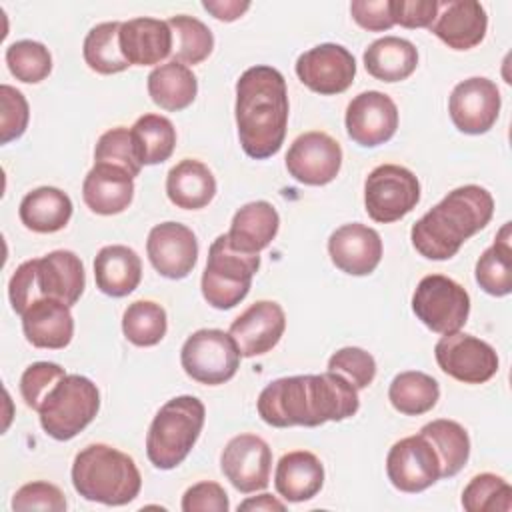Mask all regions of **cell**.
Here are the masks:
<instances>
[{
  "label": "cell",
  "instance_id": "484cf974",
  "mask_svg": "<svg viewBox=\"0 0 512 512\" xmlns=\"http://www.w3.org/2000/svg\"><path fill=\"white\" fill-rule=\"evenodd\" d=\"M324 484V466L308 450H292L276 464L274 486L286 502H306L314 498Z\"/></svg>",
  "mask_w": 512,
  "mask_h": 512
},
{
  "label": "cell",
  "instance_id": "4316f807",
  "mask_svg": "<svg viewBox=\"0 0 512 512\" xmlns=\"http://www.w3.org/2000/svg\"><path fill=\"white\" fill-rule=\"evenodd\" d=\"M142 278L140 256L124 246L110 244L100 248L94 258V280L102 294L122 298L134 292Z\"/></svg>",
  "mask_w": 512,
  "mask_h": 512
},
{
  "label": "cell",
  "instance_id": "277c9868",
  "mask_svg": "<svg viewBox=\"0 0 512 512\" xmlns=\"http://www.w3.org/2000/svg\"><path fill=\"white\" fill-rule=\"evenodd\" d=\"M84 286L82 260L72 250H54L16 268L8 284V298L14 312L22 316L40 298H54L72 306L80 300Z\"/></svg>",
  "mask_w": 512,
  "mask_h": 512
},
{
  "label": "cell",
  "instance_id": "7dc6e473",
  "mask_svg": "<svg viewBox=\"0 0 512 512\" xmlns=\"http://www.w3.org/2000/svg\"><path fill=\"white\" fill-rule=\"evenodd\" d=\"M228 494L218 482L202 480L190 486L182 496L184 512H228Z\"/></svg>",
  "mask_w": 512,
  "mask_h": 512
},
{
  "label": "cell",
  "instance_id": "b9f144b4",
  "mask_svg": "<svg viewBox=\"0 0 512 512\" xmlns=\"http://www.w3.org/2000/svg\"><path fill=\"white\" fill-rule=\"evenodd\" d=\"M94 164H112L126 170L132 178L138 176L142 170V162L136 154L130 130L124 126L106 130L96 142Z\"/></svg>",
  "mask_w": 512,
  "mask_h": 512
},
{
  "label": "cell",
  "instance_id": "e0dca14e",
  "mask_svg": "<svg viewBox=\"0 0 512 512\" xmlns=\"http://www.w3.org/2000/svg\"><path fill=\"white\" fill-rule=\"evenodd\" d=\"M220 468L238 492L250 494L264 490L270 482L272 450L256 434H238L224 446Z\"/></svg>",
  "mask_w": 512,
  "mask_h": 512
},
{
  "label": "cell",
  "instance_id": "ab89813d",
  "mask_svg": "<svg viewBox=\"0 0 512 512\" xmlns=\"http://www.w3.org/2000/svg\"><path fill=\"white\" fill-rule=\"evenodd\" d=\"M462 506L468 512H510L512 488L492 472L476 474L462 492Z\"/></svg>",
  "mask_w": 512,
  "mask_h": 512
},
{
  "label": "cell",
  "instance_id": "d6986e66",
  "mask_svg": "<svg viewBox=\"0 0 512 512\" xmlns=\"http://www.w3.org/2000/svg\"><path fill=\"white\" fill-rule=\"evenodd\" d=\"M146 254L160 276L180 280L196 266L198 240L188 226L180 222H162L150 230Z\"/></svg>",
  "mask_w": 512,
  "mask_h": 512
},
{
  "label": "cell",
  "instance_id": "7bdbcfd3",
  "mask_svg": "<svg viewBox=\"0 0 512 512\" xmlns=\"http://www.w3.org/2000/svg\"><path fill=\"white\" fill-rule=\"evenodd\" d=\"M328 370L346 378L356 390H364L376 376V360L358 346H346L328 358Z\"/></svg>",
  "mask_w": 512,
  "mask_h": 512
},
{
  "label": "cell",
  "instance_id": "4fadbf2b",
  "mask_svg": "<svg viewBox=\"0 0 512 512\" xmlns=\"http://www.w3.org/2000/svg\"><path fill=\"white\" fill-rule=\"evenodd\" d=\"M386 474L396 490L416 494L440 480V460L424 434L406 436L388 450Z\"/></svg>",
  "mask_w": 512,
  "mask_h": 512
},
{
  "label": "cell",
  "instance_id": "603a6c76",
  "mask_svg": "<svg viewBox=\"0 0 512 512\" xmlns=\"http://www.w3.org/2000/svg\"><path fill=\"white\" fill-rule=\"evenodd\" d=\"M120 50L128 64L152 66L172 54V30L158 18H132L120 26Z\"/></svg>",
  "mask_w": 512,
  "mask_h": 512
},
{
  "label": "cell",
  "instance_id": "9a60e30c",
  "mask_svg": "<svg viewBox=\"0 0 512 512\" xmlns=\"http://www.w3.org/2000/svg\"><path fill=\"white\" fill-rule=\"evenodd\" d=\"M342 166V148L326 132L312 130L300 134L288 148L286 170L306 186L330 184Z\"/></svg>",
  "mask_w": 512,
  "mask_h": 512
},
{
  "label": "cell",
  "instance_id": "3957f363",
  "mask_svg": "<svg viewBox=\"0 0 512 512\" xmlns=\"http://www.w3.org/2000/svg\"><path fill=\"white\" fill-rule=\"evenodd\" d=\"M492 214L494 198L486 188L476 184L454 188L414 222L412 246L428 260H448L492 220Z\"/></svg>",
  "mask_w": 512,
  "mask_h": 512
},
{
  "label": "cell",
  "instance_id": "f546056e",
  "mask_svg": "<svg viewBox=\"0 0 512 512\" xmlns=\"http://www.w3.org/2000/svg\"><path fill=\"white\" fill-rule=\"evenodd\" d=\"M18 214L28 230L52 234L70 222L72 200L60 188L40 186L22 198Z\"/></svg>",
  "mask_w": 512,
  "mask_h": 512
},
{
  "label": "cell",
  "instance_id": "bcb514c9",
  "mask_svg": "<svg viewBox=\"0 0 512 512\" xmlns=\"http://www.w3.org/2000/svg\"><path fill=\"white\" fill-rule=\"evenodd\" d=\"M12 510H48V512H64L66 498L62 490L50 482L36 480L20 486L12 498Z\"/></svg>",
  "mask_w": 512,
  "mask_h": 512
},
{
  "label": "cell",
  "instance_id": "7402d4cb",
  "mask_svg": "<svg viewBox=\"0 0 512 512\" xmlns=\"http://www.w3.org/2000/svg\"><path fill=\"white\" fill-rule=\"evenodd\" d=\"M488 28V16L480 2L448 0L438 2V14L430 32L452 50H470L478 46Z\"/></svg>",
  "mask_w": 512,
  "mask_h": 512
},
{
  "label": "cell",
  "instance_id": "f35d334b",
  "mask_svg": "<svg viewBox=\"0 0 512 512\" xmlns=\"http://www.w3.org/2000/svg\"><path fill=\"white\" fill-rule=\"evenodd\" d=\"M168 330L166 310L152 300H136L128 304L122 316V332L134 346H156Z\"/></svg>",
  "mask_w": 512,
  "mask_h": 512
},
{
  "label": "cell",
  "instance_id": "ffe728a7",
  "mask_svg": "<svg viewBox=\"0 0 512 512\" xmlns=\"http://www.w3.org/2000/svg\"><path fill=\"white\" fill-rule=\"evenodd\" d=\"M284 328L286 316L282 306L274 300H258L230 324V336L240 356L254 358L270 352L280 342Z\"/></svg>",
  "mask_w": 512,
  "mask_h": 512
},
{
  "label": "cell",
  "instance_id": "5bb4252c",
  "mask_svg": "<svg viewBox=\"0 0 512 512\" xmlns=\"http://www.w3.org/2000/svg\"><path fill=\"white\" fill-rule=\"evenodd\" d=\"M296 76L316 94L334 96L346 92L356 76L352 52L340 44H318L296 60Z\"/></svg>",
  "mask_w": 512,
  "mask_h": 512
},
{
  "label": "cell",
  "instance_id": "2e32d148",
  "mask_svg": "<svg viewBox=\"0 0 512 512\" xmlns=\"http://www.w3.org/2000/svg\"><path fill=\"white\" fill-rule=\"evenodd\" d=\"M500 90L484 76H472L458 82L448 98V112L454 126L464 134L488 132L500 114Z\"/></svg>",
  "mask_w": 512,
  "mask_h": 512
},
{
  "label": "cell",
  "instance_id": "52a82bcc",
  "mask_svg": "<svg viewBox=\"0 0 512 512\" xmlns=\"http://www.w3.org/2000/svg\"><path fill=\"white\" fill-rule=\"evenodd\" d=\"M260 268V256L236 250L226 234H220L208 250L206 268L202 272V296L216 310H230L240 304L252 284V276Z\"/></svg>",
  "mask_w": 512,
  "mask_h": 512
},
{
  "label": "cell",
  "instance_id": "8fae6325",
  "mask_svg": "<svg viewBox=\"0 0 512 512\" xmlns=\"http://www.w3.org/2000/svg\"><path fill=\"white\" fill-rule=\"evenodd\" d=\"M420 200L416 174L398 164L376 166L364 182V206L374 222L390 224L404 218Z\"/></svg>",
  "mask_w": 512,
  "mask_h": 512
},
{
  "label": "cell",
  "instance_id": "44dd1931",
  "mask_svg": "<svg viewBox=\"0 0 512 512\" xmlns=\"http://www.w3.org/2000/svg\"><path fill=\"white\" fill-rule=\"evenodd\" d=\"M328 254L338 270L350 276H366L382 260V238L366 224H344L330 234Z\"/></svg>",
  "mask_w": 512,
  "mask_h": 512
},
{
  "label": "cell",
  "instance_id": "836d02e7",
  "mask_svg": "<svg viewBox=\"0 0 512 512\" xmlns=\"http://www.w3.org/2000/svg\"><path fill=\"white\" fill-rule=\"evenodd\" d=\"M476 282L490 296H508L512 292V248L510 222H506L490 248L476 262Z\"/></svg>",
  "mask_w": 512,
  "mask_h": 512
},
{
  "label": "cell",
  "instance_id": "6da1fadb",
  "mask_svg": "<svg viewBox=\"0 0 512 512\" xmlns=\"http://www.w3.org/2000/svg\"><path fill=\"white\" fill-rule=\"evenodd\" d=\"M260 418L274 428L320 426L354 416L360 408L358 390L340 374L286 376L270 382L256 402Z\"/></svg>",
  "mask_w": 512,
  "mask_h": 512
},
{
  "label": "cell",
  "instance_id": "9c48e42d",
  "mask_svg": "<svg viewBox=\"0 0 512 512\" xmlns=\"http://www.w3.org/2000/svg\"><path fill=\"white\" fill-rule=\"evenodd\" d=\"M184 372L208 386H218L234 378L240 366V350L230 332L202 328L192 332L180 350Z\"/></svg>",
  "mask_w": 512,
  "mask_h": 512
},
{
  "label": "cell",
  "instance_id": "d590c367",
  "mask_svg": "<svg viewBox=\"0 0 512 512\" xmlns=\"http://www.w3.org/2000/svg\"><path fill=\"white\" fill-rule=\"evenodd\" d=\"M130 134L142 166L162 164L174 152L176 128L166 116L144 114L134 122Z\"/></svg>",
  "mask_w": 512,
  "mask_h": 512
},
{
  "label": "cell",
  "instance_id": "cb8c5ba5",
  "mask_svg": "<svg viewBox=\"0 0 512 512\" xmlns=\"http://www.w3.org/2000/svg\"><path fill=\"white\" fill-rule=\"evenodd\" d=\"M22 330L26 340L36 348H66L74 334L70 306L54 298H40L22 314Z\"/></svg>",
  "mask_w": 512,
  "mask_h": 512
},
{
  "label": "cell",
  "instance_id": "4dcf8cb0",
  "mask_svg": "<svg viewBox=\"0 0 512 512\" xmlns=\"http://www.w3.org/2000/svg\"><path fill=\"white\" fill-rule=\"evenodd\" d=\"M418 66L416 46L398 36H384L374 40L364 50V68L370 76L382 82L406 80Z\"/></svg>",
  "mask_w": 512,
  "mask_h": 512
},
{
  "label": "cell",
  "instance_id": "5b68a950",
  "mask_svg": "<svg viewBox=\"0 0 512 512\" xmlns=\"http://www.w3.org/2000/svg\"><path fill=\"white\" fill-rule=\"evenodd\" d=\"M72 486L90 502L124 506L140 494L142 476L126 452L108 444H90L72 462Z\"/></svg>",
  "mask_w": 512,
  "mask_h": 512
},
{
  "label": "cell",
  "instance_id": "ac0fdd59",
  "mask_svg": "<svg viewBox=\"0 0 512 512\" xmlns=\"http://www.w3.org/2000/svg\"><path fill=\"white\" fill-rule=\"evenodd\" d=\"M346 132L364 148L388 142L398 128V108L394 100L378 90L360 92L346 108Z\"/></svg>",
  "mask_w": 512,
  "mask_h": 512
},
{
  "label": "cell",
  "instance_id": "f1b7e54d",
  "mask_svg": "<svg viewBox=\"0 0 512 512\" xmlns=\"http://www.w3.org/2000/svg\"><path fill=\"white\" fill-rule=\"evenodd\" d=\"M166 194L178 208L200 210L212 202L216 194V178L200 160L184 158L170 168L166 176Z\"/></svg>",
  "mask_w": 512,
  "mask_h": 512
},
{
  "label": "cell",
  "instance_id": "681fc988",
  "mask_svg": "<svg viewBox=\"0 0 512 512\" xmlns=\"http://www.w3.org/2000/svg\"><path fill=\"white\" fill-rule=\"evenodd\" d=\"M436 14V0H392L394 24L404 28H430Z\"/></svg>",
  "mask_w": 512,
  "mask_h": 512
},
{
  "label": "cell",
  "instance_id": "f907efd6",
  "mask_svg": "<svg viewBox=\"0 0 512 512\" xmlns=\"http://www.w3.org/2000/svg\"><path fill=\"white\" fill-rule=\"evenodd\" d=\"M202 8L208 10L216 20L222 22H234L238 20L248 8L250 2H240V0H204Z\"/></svg>",
  "mask_w": 512,
  "mask_h": 512
},
{
  "label": "cell",
  "instance_id": "816d5d0a",
  "mask_svg": "<svg viewBox=\"0 0 512 512\" xmlns=\"http://www.w3.org/2000/svg\"><path fill=\"white\" fill-rule=\"evenodd\" d=\"M238 510H264V512H272V510H286V504L280 502L278 498H274L272 494H258V496H252V498H246L244 502H240Z\"/></svg>",
  "mask_w": 512,
  "mask_h": 512
},
{
  "label": "cell",
  "instance_id": "74e56055",
  "mask_svg": "<svg viewBox=\"0 0 512 512\" xmlns=\"http://www.w3.org/2000/svg\"><path fill=\"white\" fill-rule=\"evenodd\" d=\"M168 26L172 30V56L176 62L194 66L212 54L214 36L198 18L178 14L168 20Z\"/></svg>",
  "mask_w": 512,
  "mask_h": 512
},
{
  "label": "cell",
  "instance_id": "f6af8a7d",
  "mask_svg": "<svg viewBox=\"0 0 512 512\" xmlns=\"http://www.w3.org/2000/svg\"><path fill=\"white\" fill-rule=\"evenodd\" d=\"M0 104V142L8 144L26 132L30 108L24 94L8 84L0 86Z\"/></svg>",
  "mask_w": 512,
  "mask_h": 512
},
{
  "label": "cell",
  "instance_id": "ee69618b",
  "mask_svg": "<svg viewBox=\"0 0 512 512\" xmlns=\"http://www.w3.org/2000/svg\"><path fill=\"white\" fill-rule=\"evenodd\" d=\"M66 376L64 368L54 362H34L30 364L20 378V394L28 408L36 410L48 396V392Z\"/></svg>",
  "mask_w": 512,
  "mask_h": 512
},
{
  "label": "cell",
  "instance_id": "c3c4849f",
  "mask_svg": "<svg viewBox=\"0 0 512 512\" xmlns=\"http://www.w3.org/2000/svg\"><path fill=\"white\" fill-rule=\"evenodd\" d=\"M350 14L360 28L370 32H384L394 26L392 0H354Z\"/></svg>",
  "mask_w": 512,
  "mask_h": 512
},
{
  "label": "cell",
  "instance_id": "60d3db41",
  "mask_svg": "<svg viewBox=\"0 0 512 512\" xmlns=\"http://www.w3.org/2000/svg\"><path fill=\"white\" fill-rule=\"evenodd\" d=\"M6 64L10 74L26 84H38L52 72V56L36 40L12 42L6 48Z\"/></svg>",
  "mask_w": 512,
  "mask_h": 512
},
{
  "label": "cell",
  "instance_id": "30bf717a",
  "mask_svg": "<svg viewBox=\"0 0 512 512\" xmlns=\"http://www.w3.org/2000/svg\"><path fill=\"white\" fill-rule=\"evenodd\" d=\"M412 310L426 328L444 336L460 332L466 324L470 296L456 280L442 274H428L412 294Z\"/></svg>",
  "mask_w": 512,
  "mask_h": 512
},
{
  "label": "cell",
  "instance_id": "83f0119b",
  "mask_svg": "<svg viewBox=\"0 0 512 512\" xmlns=\"http://www.w3.org/2000/svg\"><path fill=\"white\" fill-rule=\"evenodd\" d=\"M278 228L280 216L276 208L266 200H256L236 210L226 236L236 250L258 254L276 238Z\"/></svg>",
  "mask_w": 512,
  "mask_h": 512
},
{
  "label": "cell",
  "instance_id": "d4e9b609",
  "mask_svg": "<svg viewBox=\"0 0 512 512\" xmlns=\"http://www.w3.org/2000/svg\"><path fill=\"white\" fill-rule=\"evenodd\" d=\"M82 198L100 216L120 214L134 198V178L118 166L94 164L84 178Z\"/></svg>",
  "mask_w": 512,
  "mask_h": 512
},
{
  "label": "cell",
  "instance_id": "8992f818",
  "mask_svg": "<svg viewBox=\"0 0 512 512\" xmlns=\"http://www.w3.org/2000/svg\"><path fill=\"white\" fill-rule=\"evenodd\" d=\"M206 408L196 396L170 398L154 416L146 434V456L158 470H172L186 460L194 448Z\"/></svg>",
  "mask_w": 512,
  "mask_h": 512
},
{
  "label": "cell",
  "instance_id": "7a4b0ae2",
  "mask_svg": "<svg viewBox=\"0 0 512 512\" xmlns=\"http://www.w3.org/2000/svg\"><path fill=\"white\" fill-rule=\"evenodd\" d=\"M288 90L280 70L258 64L236 82V126L242 150L254 160L274 156L286 136Z\"/></svg>",
  "mask_w": 512,
  "mask_h": 512
},
{
  "label": "cell",
  "instance_id": "d6a6232c",
  "mask_svg": "<svg viewBox=\"0 0 512 512\" xmlns=\"http://www.w3.org/2000/svg\"><path fill=\"white\" fill-rule=\"evenodd\" d=\"M430 444L434 446L440 460V478L456 476L468 462L470 438L464 426L454 420H432L420 428Z\"/></svg>",
  "mask_w": 512,
  "mask_h": 512
},
{
  "label": "cell",
  "instance_id": "7c38bea8",
  "mask_svg": "<svg viewBox=\"0 0 512 512\" xmlns=\"http://www.w3.org/2000/svg\"><path fill=\"white\" fill-rule=\"evenodd\" d=\"M434 356L444 374L464 384H484L498 372L496 350L472 334H444L434 346Z\"/></svg>",
  "mask_w": 512,
  "mask_h": 512
},
{
  "label": "cell",
  "instance_id": "e575fe53",
  "mask_svg": "<svg viewBox=\"0 0 512 512\" xmlns=\"http://www.w3.org/2000/svg\"><path fill=\"white\" fill-rule=\"evenodd\" d=\"M440 398L438 382L418 370H406L392 378L388 388V400L400 414L420 416L430 412Z\"/></svg>",
  "mask_w": 512,
  "mask_h": 512
},
{
  "label": "cell",
  "instance_id": "ba28073f",
  "mask_svg": "<svg viewBox=\"0 0 512 512\" xmlns=\"http://www.w3.org/2000/svg\"><path fill=\"white\" fill-rule=\"evenodd\" d=\"M98 408L96 384L86 376L66 374L40 404V426L54 440H72L96 418Z\"/></svg>",
  "mask_w": 512,
  "mask_h": 512
},
{
  "label": "cell",
  "instance_id": "1f68e13d",
  "mask_svg": "<svg viewBox=\"0 0 512 512\" xmlns=\"http://www.w3.org/2000/svg\"><path fill=\"white\" fill-rule=\"evenodd\" d=\"M148 94L162 110L180 112L194 102L198 80L188 66L170 60L148 74Z\"/></svg>",
  "mask_w": 512,
  "mask_h": 512
},
{
  "label": "cell",
  "instance_id": "8d00e7d4",
  "mask_svg": "<svg viewBox=\"0 0 512 512\" xmlns=\"http://www.w3.org/2000/svg\"><path fill=\"white\" fill-rule=\"evenodd\" d=\"M120 26L122 22H102L86 34L82 52L90 70L118 74L130 66L120 50Z\"/></svg>",
  "mask_w": 512,
  "mask_h": 512
}]
</instances>
